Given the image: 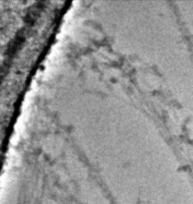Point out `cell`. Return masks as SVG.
Masks as SVG:
<instances>
[{
  "label": "cell",
  "instance_id": "6da1fadb",
  "mask_svg": "<svg viewBox=\"0 0 193 204\" xmlns=\"http://www.w3.org/2000/svg\"><path fill=\"white\" fill-rule=\"evenodd\" d=\"M19 134H17V133L14 134V135H13V136H12L11 139V143L13 145L17 144V143L19 142Z\"/></svg>",
  "mask_w": 193,
  "mask_h": 204
}]
</instances>
